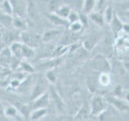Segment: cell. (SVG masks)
<instances>
[{
  "mask_svg": "<svg viewBox=\"0 0 129 121\" xmlns=\"http://www.w3.org/2000/svg\"><path fill=\"white\" fill-rule=\"evenodd\" d=\"M90 67L100 73H109L111 70V65L103 54H98L90 60Z\"/></svg>",
  "mask_w": 129,
  "mask_h": 121,
  "instance_id": "cell-1",
  "label": "cell"
},
{
  "mask_svg": "<svg viewBox=\"0 0 129 121\" xmlns=\"http://www.w3.org/2000/svg\"><path fill=\"white\" fill-rule=\"evenodd\" d=\"M19 37L23 44L34 48V49L38 48L42 44L41 35L32 31H22L19 34Z\"/></svg>",
  "mask_w": 129,
  "mask_h": 121,
  "instance_id": "cell-2",
  "label": "cell"
},
{
  "mask_svg": "<svg viewBox=\"0 0 129 121\" xmlns=\"http://www.w3.org/2000/svg\"><path fill=\"white\" fill-rule=\"evenodd\" d=\"M107 101L100 95H95L92 98L90 103V115L91 116H99L107 111Z\"/></svg>",
  "mask_w": 129,
  "mask_h": 121,
  "instance_id": "cell-3",
  "label": "cell"
},
{
  "mask_svg": "<svg viewBox=\"0 0 129 121\" xmlns=\"http://www.w3.org/2000/svg\"><path fill=\"white\" fill-rule=\"evenodd\" d=\"M50 86V83L48 82L45 77H40L34 82L33 86L31 90V100H34L44 93L48 91Z\"/></svg>",
  "mask_w": 129,
  "mask_h": 121,
  "instance_id": "cell-4",
  "label": "cell"
},
{
  "mask_svg": "<svg viewBox=\"0 0 129 121\" xmlns=\"http://www.w3.org/2000/svg\"><path fill=\"white\" fill-rule=\"evenodd\" d=\"M48 93H49V99L50 103L53 104L55 108L59 112H63L66 109V104H64L63 99L59 95V93L56 91V89L53 87L52 84H50L49 89H48Z\"/></svg>",
  "mask_w": 129,
  "mask_h": 121,
  "instance_id": "cell-5",
  "label": "cell"
},
{
  "mask_svg": "<svg viewBox=\"0 0 129 121\" xmlns=\"http://www.w3.org/2000/svg\"><path fill=\"white\" fill-rule=\"evenodd\" d=\"M81 34L76 33L68 29L66 27V30H64L62 35L60 36V40L58 41V44H61V45H71V44H74L80 40Z\"/></svg>",
  "mask_w": 129,
  "mask_h": 121,
  "instance_id": "cell-6",
  "label": "cell"
},
{
  "mask_svg": "<svg viewBox=\"0 0 129 121\" xmlns=\"http://www.w3.org/2000/svg\"><path fill=\"white\" fill-rule=\"evenodd\" d=\"M64 60V56L62 57H56V58H45V60L41 62L38 66L35 67L36 71L42 70V71H48L52 69H55L60 65H61Z\"/></svg>",
  "mask_w": 129,
  "mask_h": 121,
  "instance_id": "cell-7",
  "label": "cell"
},
{
  "mask_svg": "<svg viewBox=\"0 0 129 121\" xmlns=\"http://www.w3.org/2000/svg\"><path fill=\"white\" fill-rule=\"evenodd\" d=\"M50 103H51L49 99V93H48V91H47L44 95H40L34 100H32L30 105L32 111H33L40 108H48L50 106Z\"/></svg>",
  "mask_w": 129,
  "mask_h": 121,
  "instance_id": "cell-8",
  "label": "cell"
},
{
  "mask_svg": "<svg viewBox=\"0 0 129 121\" xmlns=\"http://www.w3.org/2000/svg\"><path fill=\"white\" fill-rule=\"evenodd\" d=\"M64 30L61 29H56V28H50L44 31L43 35H41L42 43L43 44H48L52 40L60 38V36L62 35Z\"/></svg>",
  "mask_w": 129,
  "mask_h": 121,
  "instance_id": "cell-9",
  "label": "cell"
},
{
  "mask_svg": "<svg viewBox=\"0 0 129 121\" xmlns=\"http://www.w3.org/2000/svg\"><path fill=\"white\" fill-rule=\"evenodd\" d=\"M101 39H102V36L100 34H93L84 40H82V47L87 52H91L97 45V44L101 40Z\"/></svg>",
  "mask_w": 129,
  "mask_h": 121,
  "instance_id": "cell-10",
  "label": "cell"
},
{
  "mask_svg": "<svg viewBox=\"0 0 129 121\" xmlns=\"http://www.w3.org/2000/svg\"><path fill=\"white\" fill-rule=\"evenodd\" d=\"M111 27V30L112 32V33L114 34L115 37L116 38L118 35L123 31V23L121 21V19H119V15H117V13L115 11L113 18L111 19V23H109Z\"/></svg>",
  "mask_w": 129,
  "mask_h": 121,
  "instance_id": "cell-11",
  "label": "cell"
},
{
  "mask_svg": "<svg viewBox=\"0 0 129 121\" xmlns=\"http://www.w3.org/2000/svg\"><path fill=\"white\" fill-rule=\"evenodd\" d=\"M47 19L49 20V22L54 26H58V27H67L69 26V21L66 19H63L61 17H60L59 15L55 14L54 12H48L46 15Z\"/></svg>",
  "mask_w": 129,
  "mask_h": 121,
  "instance_id": "cell-12",
  "label": "cell"
},
{
  "mask_svg": "<svg viewBox=\"0 0 129 121\" xmlns=\"http://www.w3.org/2000/svg\"><path fill=\"white\" fill-rule=\"evenodd\" d=\"M11 2L13 5L14 15L16 16L24 18L25 13L27 12V7L21 0H11Z\"/></svg>",
  "mask_w": 129,
  "mask_h": 121,
  "instance_id": "cell-13",
  "label": "cell"
},
{
  "mask_svg": "<svg viewBox=\"0 0 129 121\" xmlns=\"http://www.w3.org/2000/svg\"><path fill=\"white\" fill-rule=\"evenodd\" d=\"M12 53L9 48H4L0 51V65L3 67H8L10 66L11 60L12 58Z\"/></svg>",
  "mask_w": 129,
  "mask_h": 121,
  "instance_id": "cell-14",
  "label": "cell"
},
{
  "mask_svg": "<svg viewBox=\"0 0 129 121\" xmlns=\"http://www.w3.org/2000/svg\"><path fill=\"white\" fill-rule=\"evenodd\" d=\"M32 85H33V76L32 74H28L27 78L20 82L19 86L15 90H18L20 93H24L30 88H32Z\"/></svg>",
  "mask_w": 129,
  "mask_h": 121,
  "instance_id": "cell-15",
  "label": "cell"
},
{
  "mask_svg": "<svg viewBox=\"0 0 129 121\" xmlns=\"http://www.w3.org/2000/svg\"><path fill=\"white\" fill-rule=\"evenodd\" d=\"M70 45H61L58 44L56 45L53 50H52V55L50 58H56V57H62L70 51Z\"/></svg>",
  "mask_w": 129,
  "mask_h": 121,
  "instance_id": "cell-16",
  "label": "cell"
},
{
  "mask_svg": "<svg viewBox=\"0 0 129 121\" xmlns=\"http://www.w3.org/2000/svg\"><path fill=\"white\" fill-rule=\"evenodd\" d=\"M88 16L90 21H92L94 24H96L97 26L103 27L105 25V23H106L104 20L103 15L102 13H100V12L92 11L91 13L88 15Z\"/></svg>",
  "mask_w": 129,
  "mask_h": 121,
  "instance_id": "cell-17",
  "label": "cell"
},
{
  "mask_svg": "<svg viewBox=\"0 0 129 121\" xmlns=\"http://www.w3.org/2000/svg\"><path fill=\"white\" fill-rule=\"evenodd\" d=\"M18 109L19 113L26 120L30 119V115L31 114L32 109L31 107V105L29 104H19L18 107H15Z\"/></svg>",
  "mask_w": 129,
  "mask_h": 121,
  "instance_id": "cell-18",
  "label": "cell"
},
{
  "mask_svg": "<svg viewBox=\"0 0 129 121\" xmlns=\"http://www.w3.org/2000/svg\"><path fill=\"white\" fill-rule=\"evenodd\" d=\"M111 104L114 106L117 110L121 112H125L129 110V104L126 101H123L116 97L115 99L111 100Z\"/></svg>",
  "mask_w": 129,
  "mask_h": 121,
  "instance_id": "cell-19",
  "label": "cell"
},
{
  "mask_svg": "<svg viewBox=\"0 0 129 121\" xmlns=\"http://www.w3.org/2000/svg\"><path fill=\"white\" fill-rule=\"evenodd\" d=\"M12 23H13V15H7L0 10V24L4 28H7L12 26Z\"/></svg>",
  "mask_w": 129,
  "mask_h": 121,
  "instance_id": "cell-20",
  "label": "cell"
},
{
  "mask_svg": "<svg viewBox=\"0 0 129 121\" xmlns=\"http://www.w3.org/2000/svg\"><path fill=\"white\" fill-rule=\"evenodd\" d=\"M22 44H23L20 42L14 41L13 43H11L10 44V47H9L12 55L21 60L23 59L22 58Z\"/></svg>",
  "mask_w": 129,
  "mask_h": 121,
  "instance_id": "cell-21",
  "label": "cell"
},
{
  "mask_svg": "<svg viewBox=\"0 0 129 121\" xmlns=\"http://www.w3.org/2000/svg\"><path fill=\"white\" fill-rule=\"evenodd\" d=\"M12 26L15 28H16V29L21 30V32L24 31V30H26V28H27L26 20L23 17L13 15V23H12Z\"/></svg>",
  "mask_w": 129,
  "mask_h": 121,
  "instance_id": "cell-22",
  "label": "cell"
},
{
  "mask_svg": "<svg viewBox=\"0 0 129 121\" xmlns=\"http://www.w3.org/2000/svg\"><path fill=\"white\" fill-rule=\"evenodd\" d=\"M72 10V8L70 7V6L66 5V4H61L57 9L55 11L54 13L56 14L57 15H59L60 17H61L63 19H66L68 18L69 15H70V11Z\"/></svg>",
  "mask_w": 129,
  "mask_h": 121,
  "instance_id": "cell-23",
  "label": "cell"
},
{
  "mask_svg": "<svg viewBox=\"0 0 129 121\" xmlns=\"http://www.w3.org/2000/svg\"><path fill=\"white\" fill-rule=\"evenodd\" d=\"M23 73H26L27 74H33L36 72V70L34 66H32L30 63H28L26 60H22L21 62H20L19 70Z\"/></svg>",
  "mask_w": 129,
  "mask_h": 121,
  "instance_id": "cell-24",
  "label": "cell"
},
{
  "mask_svg": "<svg viewBox=\"0 0 129 121\" xmlns=\"http://www.w3.org/2000/svg\"><path fill=\"white\" fill-rule=\"evenodd\" d=\"M35 56H36V52H35L34 48L27 46L24 44H22V58L23 59L33 58Z\"/></svg>",
  "mask_w": 129,
  "mask_h": 121,
  "instance_id": "cell-25",
  "label": "cell"
},
{
  "mask_svg": "<svg viewBox=\"0 0 129 121\" xmlns=\"http://www.w3.org/2000/svg\"><path fill=\"white\" fill-rule=\"evenodd\" d=\"M0 10L7 15H14L13 5H12L11 0H4V1L0 4Z\"/></svg>",
  "mask_w": 129,
  "mask_h": 121,
  "instance_id": "cell-26",
  "label": "cell"
},
{
  "mask_svg": "<svg viewBox=\"0 0 129 121\" xmlns=\"http://www.w3.org/2000/svg\"><path fill=\"white\" fill-rule=\"evenodd\" d=\"M95 5H96V0H84L82 12L84 14L89 15L93 11Z\"/></svg>",
  "mask_w": 129,
  "mask_h": 121,
  "instance_id": "cell-27",
  "label": "cell"
},
{
  "mask_svg": "<svg viewBox=\"0 0 129 121\" xmlns=\"http://www.w3.org/2000/svg\"><path fill=\"white\" fill-rule=\"evenodd\" d=\"M47 108H40V109H36V110H33L31 111V114L30 115V119L31 121L38 120L40 119L43 118L44 115L47 114Z\"/></svg>",
  "mask_w": 129,
  "mask_h": 121,
  "instance_id": "cell-28",
  "label": "cell"
},
{
  "mask_svg": "<svg viewBox=\"0 0 129 121\" xmlns=\"http://www.w3.org/2000/svg\"><path fill=\"white\" fill-rule=\"evenodd\" d=\"M114 9H113V7L111 5H107L104 10V13H103V17L105 23L109 24L111 23V19L113 18V15H114Z\"/></svg>",
  "mask_w": 129,
  "mask_h": 121,
  "instance_id": "cell-29",
  "label": "cell"
},
{
  "mask_svg": "<svg viewBox=\"0 0 129 121\" xmlns=\"http://www.w3.org/2000/svg\"><path fill=\"white\" fill-rule=\"evenodd\" d=\"M56 69H52L45 72V78L50 84H55L57 80V74H56Z\"/></svg>",
  "mask_w": 129,
  "mask_h": 121,
  "instance_id": "cell-30",
  "label": "cell"
},
{
  "mask_svg": "<svg viewBox=\"0 0 129 121\" xmlns=\"http://www.w3.org/2000/svg\"><path fill=\"white\" fill-rule=\"evenodd\" d=\"M68 29H70V31L76 32V33H82L85 31L84 27L80 21H77L74 23H71L69 24V26L67 27Z\"/></svg>",
  "mask_w": 129,
  "mask_h": 121,
  "instance_id": "cell-31",
  "label": "cell"
},
{
  "mask_svg": "<svg viewBox=\"0 0 129 121\" xmlns=\"http://www.w3.org/2000/svg\"><path fill=\"white\" fill-rule=\"evenodd\" d=\"M99 82L103 86H107L111 82V78L109 73H101L99 77Z\"/></svg>",
  "mask_w": 129,
  "mask_h": 121,
  "instance_id": "cell-32",
  "label": "cell"
},
{
  "mask_svg": "<svg viewBox=\"0 0 129 121\" xmlns=\"http://www.w3.org/2000/svg\"><path fill=\"white\" fill-rule=\"evenodd\" d=\"M62 3L60 0H49L48 3V7L49 12H55V11L61 5Z\"/></svg>",
  "mask_w": 129,
  "mask_h": 121,
  "instance_id": "cell-33",
  "label": "cell"
},
{
  "mask_svg": "<svg viewBox=\"0 0 129 121\" xmlns=\"http://www.w3.org/2000/svg\"><path fill=\"white\" fill-rule=\"evenodd\" d=\"M21 60H22L21 59L16 57V56H12V58L11 60L9 67L13 71L18 70H19V65H20V62H21Z\"/></svg>",
  "mask_w": 129,
  "mask_h": 121,
  "instance_id": "cell-34",
  "label": "cell"
},
{
  "mask_svg": "<svg viewBox=\"0 0 129 121\" xmlns=\"http://www.w3.org/2000/svg\"><path fill=\"white\" fill-rule=\"evenodd\" d=\"M4 111H5L6 116L7 117H15L19 112L18 109L14 106H8Z\"/></svg>",
  "mask_w": 129,
  "mask_h": 121,
  "instance_id": "cell-35",
  "label": "cell"
},
{
  "mask_svg": "<svg viewBox=\"0 0 129 121\" xmlns=\"http://www.w3.org/2000/svg\"><path fill=\"white\" fill-rule=\"evenodd\" d=\"M79 21L82 23V24L83 25L85 30H86V28H88L89 21H90V19H89L88 15L84 14V13H82V12L79 13Z\"/></svg>",
  "mask_w": 129,
  "mask_h": 121,
  "instance_id": "cell-36",
  "label": "cell"
},
{
  "mask_svg": "<svg viewBox=\"0 0 129 121\" xmlns=\"http://www.w3.org/2000/svg\"><path fill=\"white\" fill-rule=\"evenodd\" d=\"M67 20L70 23L79 21V13H78V12L74 11V10H71L70 13L67 18Z\"/></svg>",
  "mask_w": 129,
  "mask_h": 121,
  "instance_id": "cell-37",
  "label": "cell"
},
{
  "mask_svg": "<svg viewBox=\"0 0 129 121\" xmlns=\"http://www.w3.org/2000/svg\"><path fill=\"white\" fill-rule=\"evenodd\" d=\"M95 81L93 79L89 78L86 81V85H87V87L89 89V90L91 91L92 93H94V91L96 90V88H97V85L95 84Z\"/></svg>",
  "mask_w": 129,
  "mask_h": 121,
  "instance_id": "cell-38",
  "label": "cell"
},
{
  "mask_svg": "<svg viewBox=\"0 0 129 121\" xmlns=\"http://www.w3.org/2000/svg\"><path fill=\"white\" fill-rule=\"evenodd\" d=\"M113 94H114L115 97H120L123 94V87L121 86H117L115 89H114V91H113Z\"/></svg>",
  "mask_w": 129,
  "mask_h": 121,
  "instance_id": "cell-39",
  "label": "cell"
},
{
  "mask_svg": "<svg viewBox=\"0 0 129 121\" xmlns=\"http://www.w3.org/2000/svg\"><path fill=\"white\" fill-rule=\"evenodd\" d=\"M6 115L4 111V108L3 107L1 103H0V121H5L6 120Z\"/></svg>",
  "mask_w": 129,
  "mask_h": 121,
  "instance_id": "cell-40",
  "label": "cell"
},
{
  "mask_svg": "<svg viewBox=\"0 0 129 121\" xmlns=\"http://www.w3.org/2000/svg\"><path fill=\"white\" fill-rule=\"evenodd\" d=\"M63 120V117L61 115H52L49 117L47 121H62Z\"/></svg>",
  "mask_w": 129,
  "mask_h": 121,
  "instance_id": "cell-41",
  "label": "cell"
},
{
  "mask_svg": "<svg viewBox=\"0 0 129 121\" xmlns=\"http://www.w3.org/2000/svg\"><path fill=\"white\" fill-rule=\"evenodd\" d=\"M8 85H9V81L0 78V88H7Z\"/></svg>",
  "mask_w": 129,
  "mask_h": 121,
  "instance_id": "cell-42",
  "label": "cell"
},
{
  "mask_svg": "<svg viewBox=\"0 0 129 121\" xmlns=\"http://www.w3.org/2000/svg\"><path fill=\"white\" fill-rule=\"evenodd\" d=\"M107 2V0H99L98 1V8L99 9H101L104 5L105 3Z\"/></svg>",
  "mask_w": 129,
  "mask_h": 121,
  "instance_id": "cell-43",
  "label": "cell"
},
{
  "mask_svg": "<svg viewBox=\"0 0 129 121\" xmlns=\"http://www.w3.org/2000/svg\"><path fill=\"white\" fill-rule=\"evenodd\" d=\"M123 32L127 34H129V23H123Z\"/></svg>",
  "mask_w": 129,
  "mask_h": 121,
  "instance_id": "cell-44",
  "label": "cell"
},
{
  "mask_svg": "<svg viewBox=\"0 0 129 121\" xmlns=\"http://www.w3.org/2000/svg\"><path fill=\"white\" fill-rule=\"evenodd\" d=\"M125 99H126V102L129 104V92H127L125 95Z\"/></svg>",
  "mask_w": 129,
  "mask_h": 121,
  "instance_id": "cell-45",
  "label": "cell"
},
{
  "mask_svg": "<svg viewBox=\"0 0 129 121\" xmlns=\"http://www.w3.org/2000/svg\"><path fill=\"white\" fill-rule=\"evenodd\" d=\"M124 15H125V16H126L127 18L129 19V10H127V11H125V12H124Z\"/></svg>",
  "mask_w": 129,
  "mask_h": 121,
  "instance_id": "cell-46",
  "label": "cell"
},
{
  "mask_svg": "<svg viewBox=\"0 0 129 121\" xmlns=\"http://www.w3.org/2000/svg\"><path fill=\"white\" fill-rule=\"evenodd\" d=\"M3 29H5V28H4V27L1 25V24H0V31H3Z\"/></svg>",
  "mask_w": 129,
  "mask_h": 121,
  "instance_id": "cell-47",
  "label": "cell"
},
{
  "mask_svg": "<svg viewBox=\"0 0 129 121\" xmlns=\"http://www.w3.org/2000/svg\"><path fill=\"white\" fill-rule=\"evenodd\" d=\"M3 1H4V0H0V4H1Z\"/></svg>",
  "mask_w": 129,
  "mask_h": 121,
  "instance_id": "cell-48",
  "label": "cell"
},
{
  "mask_svg": "<svg viewBox=\"0 0 129 121\" xmlns=\"http://www.w3.org/2000/svg\"><path fill=\"white\" fill-rule=\"evenodd\" d=\"M127 1H129V0H127Z\"/></svg>",
  "mask_w": 129,
  "mask_h": 121,
  "instance_id": "cell-49",
  "label": "cell"
}]
</instances>
